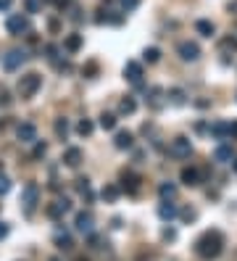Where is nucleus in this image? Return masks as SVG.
<instances>
[{
    "label": "nucleus",
    "instance_id": "obj_1",
    "mask_svg": "<svg viewBox=\"0 0 237 261\" xmlns=\"http://www.w3.org/2000/svg\"><path fill=\"white\" fill-rule=\"evenodd\" d=\"M222 251H224V235L219 230L203 232V235L198 238V243H195V254L203 259V261L219 259V256H222Z\"/></svg>",
    "mask_w": 237,
    "mask_h": 261
},
{
    "label": "nucleus",
    "instance_id": "obj_2",
    "mask_svg": "<svg viewBox=\"0 0 237 261\" xmlns=\"http://www.w3.org/2000/svg\"><path fill=\"white\" fill-rule=\"evenodd\" d=\"M42 87V77L37 71H29V74H24V77L19 79V95L24 98V100H29V98H34L37 95V90Z\"/></svg>",
    "mask_w": 237,
    "mask_h": 261
},
{
    "label": "nucleus",
    "instance_id": "obj_3",
    "mask_svg": "<svg viewBox=\"0 0 237 261\" xmlns=\"http://www.w3.org/2000/svg\"><path fill=\"white\" fill-rule=\"evenodd\" d=\"M37 198H40V188L34 182H26V188L21 193V203H24V211L26 214L34 211V206H37Z\"/></svg>",
    "mask_w": 237,
    "mask_h": 261
},
{
    "label": "nucleus",
    "instance_id": "obj_4",
    "mask_svg": "<svg viewBox=\"0 0 237 261\" xmlns=\"http://www.w3.org/2000/svg\"><path fill=\"white\" fill-rule=\"evenodd\" d=\"M169 153L174 158H190V153H193V143H190L187 137H174L169 145Z\"/></svg>",
    "mask_w": 237,
    "mask_h": 261
},
{
    "label": "nucleus",
    "instance_id": "obj_5",
    "mask_svg": "<svg viewBox=\"0 0 237 261\" xmlns=\"http://www.w3.org/2000/svg\"><path fill=\"white\" fill-rule=\"evenodd\" d=\"M177 53H179L182 61H198L200 58V45L193 42V40H182L177 45Z\"/></svg>",
    "mask_w": 237,
    "mask_h": 261
},
{
    "label": "nucleus",
    "instance_id": "obj_6",
    "mask_svg": "<svg viewBox=\"0 0 237 261\" xmlns=\"http://www.w3.org/2000/svg\"><path fill=\"white\" fill-rule=\"evenodd\" d=\"M24 61H26V53H24L21 48H13V50H8V53L3 55V69H5V71H16Z\"/></svg>",
    "mask_w": 237,
    "mask_h": 261
},
{
    "label": "nucleus",
    "instance_id": "obj_7",
    "mask_svg": "<svg viewBox=\"0 0 237 261\" xmlns=\"http://www.w3.org/2000/svg\"><path fill=\"white\" fill-rule=\"evenodd\" d=\"M74 227L79 235H93V230H95V217L90 211H79L77 214V219H74Z\"/></svg>",
    "mask_w": 237,
    "mask_h": 261
},
{
    "label": "nucleus",
    "instance_id": "obj_8",
    "mask_svg": "<svg viewBox=\"0 0 237 261\" xmlns=\"http://www.w3.org/2000/svg\"><path fill=\"white\" fill-rule=\"evenodd\" d=\"M5 29L11 34H21V32H29V18L21 16V13H11L5 21Z\"/></svg>",
    "mask_w": 237,
    "mask_h": 261
},
{
    "label": "nucleus",
    "instance_id": "obj_9",
    "mask_svg": "<svg viewBox=\"0 0 237 261\" xmlns=\"http://www.w3.org/2000/svg\"><path fill=\"white\" fill-rule=\"evenodd\" d=\"M16 137L21 140V143H37V127H34L32 122H24V124H19L16 127Z\"/></svg>",
    "mask_w": 237,
    "mask_h": 261
},
{
    "label": "nucleus",
    "instance_id": "obj_10",
    "mask_svg": "<svg viewBox=\"0 0 237 261\" xmlns=\"http://www.w3.org/2000/svg\"><path fill=\"white\" fill-rule=\"evenodd\" d=\"M71 211V201L69 198H58L56 203H50L48 206V217L50 219H61L63 214H69Z\"/></svg>",
    "mask_w": 237,
    "mask_h": 261
},
{
    "label": "nucleus",
    "instance_id": "obj_11",
    "mask_svg": "<svg viewBox=\"0 0 237 261\" xmlns=\"http://www.w3.org/2000/svg\"><path fill=\"white\" fill-rule=\"evenodd\" d=\"M208 132H211V137H216V140H230L232 137V127H230V122H214L211 127H208Z\"/></svg>",
    "mask_w": 237,
    "mask_h": 261
},
{
    "label": "nucleus",
    "instance_id": "obj_12",
    "mask_svg": "<svg viewBox=\"0 0 237 261\" xmlns=\"http://www.w3.org/2000/svg\"><path fill=\"white\" fill-rule=\"evenodd\" d=\"M124 77L132 82V85H140V79H142V66L137 61H126V66H124Z\"/></svg>",
    "mask_w": 237,
    "mask_h": 261
},
{
    "label": "nucleus",
    "instance_id": "obj_13",
    "mask_svg": "<svg viewBox=\"0 0 237 261\" xmlns=\"http://www.w3.org/2000/svg\"><path fill=\"white\" fill-rule=\"evenodd\" d=\"M82 45H85V37L74 32V34H66V40H63V50H66V53H79Z\"/></svg>",
    "mask_w": 237,
    "mask_h": 261
},
{
    "label": "nucleus",
    "instance_id": "obj_14",
    "mask_svg": "<svg viewBox=\"0 0 237 261\" xmlns=\"http://www.w3.org/2000/svg\"><path fill=\"white\" fill-rule=\"evenodd\" d=\"M132 143H134V135L126 132V129H118L116 137H114V145L118 148V151H126V148H132Z\"/></svg>",
    "mask_w": 237,
    "mask_h": 261
},
{
    "label": "nucleus",
    "instance_id": "obj_15",
    "mask_svg": "<svg viewBox=\"0 0 237 261\" xmlns=\"http://www.w3.org/2000/svg\"><path fill=\"white\" fill-rule=\"evenodd\" d=\"M179 180L187 185V188H195V185L200 182V174H198V169H193V166H185L182 169V174H179Z\"/></svg>",
    "mask_w": 237,
    "mask_h": 261
},
{
    "label": "nucleus",
    "instance_id": "obj_16",
    "mask_svg": "<svg viewBox=\"0 0 237 261\" xmlns=\"http://www.w3.org/2000/svg\"><path fill=\"white\" fill-rule=\"evenodd\" d=\"M63 164L71 166V169L79 166L82 164V151H79V148H66V151H63Z\"/></svg>",
    "mask_w": 237,
    "mask_h": 261
},
{
    "label": "nucleus",
    "instance_id": "obj_17",
    "mask_svg": "<svg viewBox=\"0 0 237 261\" xmlns=\"http://www.w3.org/2000/svg\"><path fill=\"white\" fill-rule=\"evenodd\" d=\"M232 156H235L232 145H219L216 151H214V158H216L219 164H230V161H232Z\"/></svg>",
    "mask_w": 237,
    "mask_h": 261
},
{
    "label": "nucleus",
    "instance_id": "obj_18",
    "mask_svg": "<svg viewBox=\"0 0 237 261\" xmlns=\"http://www.w3.org/2000/svg\"><path fill=\"white\" fill-rule=\"evenodd\" d=\"M177 206H174V203H169V201H163L161 203V206H158V217L163 219V222H171V219H174L177 217Z\"/></svg>",
    "mask_w": 237,
    "mask_h": 261
},
{
    "label": "nucleus",
    "instance_id": "obj_19",
    "mask_svg": "<svg viewBox=\"0 0 237 261\" xmlns=\"http://www.w3.org/2000/svg\"><path fill=\"white\" fill-rule=\"evenodd\" d=\"M195 32L203 34V37H211L216 32V26H214V21H208V18H198V21H195Z\"/></svg>",
    "mask_w": 237,
    "mask_h": 261
},
{
    "label": "nucleus",
    "instance_id": "obj_20",
    "mask_svg": "<svg viewBox=\"0 0 237 261\" xmlns=\"http://www.w3.org/2000/svg\"><path fill=\"white\" fill-rule=\"evenodd\" d=\"M158 195H161V201H171L177 195V185L174 182H161L158 185Z\"/></svg>",
    "mask_w": 237,
    "mask_h": 261
},
{
    "label": "nucleus",
    "instance_id": "obj_21",
    "mask_svg": "<svg viewBox=\"0 0 237 261\" xmlns=\"http://www.w3.org/2000/svg\"><path fill=\"white\" fill-rule=\"evenodd\" d=\"M121 182H124V188L129 190V193H137V188H140V177H137V174H132V172L121 174Z\"/></svg>",
    "mask_w": 237,
    "mask_h": 261
},
{
    "label": "nucleus",
    "instance_id": "obj_22",
    "mask_svg": "<svg viewBox=\"0 0 237 261\" xmlns=\"http://www.w3.org/2000/svg\"><path fill=\"white\" fill-rule=\"evenodd\" d=\"M134 111H137V103H134V98H129V95H126L121 103H118V114L129 116V114H134Z\"/></svg>",
    "mask_w": 237,
    "mask_h": 261
},
{
    "label": "nucleus",
    "instance_id": "obj_23",
    "mask_svg": "<svg viewBox=\"0 0 237 261\" xmlns=\"http://www.w3.org/2000/svg\"><path fill=\"white\" fill-rule=\"evenodd\" d=\"M93 129H95V127H93V122H90V119H82V122L77 124V132H79V135H85V137H87V135H93Z\"/></svg>",
    "mask_w": 237,
    "mask_h": 261
},
{
    "label": "nucleus",
    "instance_id": "obj_24",
    "mask_svg": "<svg viewBox=\"0 0 237 261\" xmlns=\"http://www.w3.org/2000/svg\"><path fill=\"white\" fill-rule=\"evenodd\" d=\"M142 58L148 61V63H156L158 58H161V50L158 48H145V53H142Z\"/></svg>",
    "mask_w": 237,
    "mask_h": 261
},
{
    "label": "nucleus",
    "instance_id": "obj_25",
    "mask_svg": "<svg viewBox=\"0 0 237 261\" xmlns=\"http://www.w3.org/2000/svg\"><path fill=\"white\" fill-rule=\"evenodd\" d=\"M100 195H103L106 201H116V198H118V188H116V185H106Z\"/></svg>",
    "mask_w": 237,
    "mask_h": 261
},
{
    "label": "nucleus",
    "instance_id": "obj_26",
    "mask_svg": "<svg viewBox=\"0 0 237 261\" xmlns=\"http://www.w3.org/2000/svg\"><path fill=\"white\" fill-rule=\"evenodd\" d=\"M100 127H103V129H114L116 127V116L114 114H103V116H100Z\"/></svg>",
    "mask_w": 237,
    "mask_h": 261
},
{
    "label": "nucleus",
    "instance_id": "obj_27",
    "mask_svg": "<svg viewBox=\"0 0 237 261\" xmlns=\"http://www.w3.org/2000/svg\"><path fill=\"white\" fill-rule=\"evenodd\" d=\"M56 135L66 140V135H69V122H66V119H58V122H56Z\"/></svg>",
    "mask_w": 237,
    "mask_h": 261
},
{
    "label": "nucleus",
    "instance_id": "obj_28",
    "mask_svg": "<svg viewBox=\"0 0 237 261\" xmlns=\"http://www.w3.org/2000/svg\"><path fill=\"white\" fill-rule=\"evenodd\" d=\"M56 243H58L61 251H71V248H74V243H71V238H69V235H58V238H56Z\"/></svg>",
    "mask_w": 237,
    "mask_h": 261
},
{
    "label": "nucleus",
    "instance_id": "obj_29",
    "mask_svg": "<svg viewBox=\"0 0 237 261\" xmlns=\"http://www.w3.org/2000/svg\"><path fill=\"white\" fill-rule=\"evenodd\" d=\"M219 48H222V50H237V40H235V37H224V40L219 42Z\"/></svg>",
    "mask_w": 237,
    "mask_h": 261
},
{
    "label": "nucleus",
    "instance_id": "obj_30",
    "mask_svg": "<svg viewBox=\"0 0 237 261\" xmlns=\"http://www.w3.org/2000/svg\"><path fill=\"white\" fill-rule=\"evenodd\" d=\"M169 98H171V103H174V106H182V103H185V92H182V90H171Z\"/></svg>",
    "mask_w": 237,
    "mask_h": 261
},
{
    "label": "nucleus",
    "instance_id": "obj_31",
    "mask_svg": "<svg viewBox=\"0 0 237 261\" xmlns=\"http://www.w3.org/2000/svg\"><path fill=\"white\" fill-rule=\"evenodd\" d=\"M8 190H11V180H8V177H3V174H0V195H5Z\"/></svg>",
    "mask_w": 237,
    "mask_h": 261
},
{
    "label": "nucleus",
    "instance_id": "obj_32",
    "mask_svg": "<svg viewBox=\"0 0 237 261\" xmlns=\"http://www.w3.org/2000/svg\"><path fill=\"white\" fill-rule=\"evenodd\" d=\"M8 232H11L8 222H0V240H5V238H8Z\"/></svg>",
    "mask_w": 237,
    "mask_h": 261
},
{
    "label": "nucleus",
    "instance_id": "obj_33",
    "mask_svg": "<svg viewBox=\"0 0 237 261\" xmlns=\"http://www.w3.org/2000/svg\"><path fill=\"white\" fill-rule=\"evenodd\" d=\"M140 5V0H124V11H134Z\"/></svg>",
    "mask_w": 237,
    "mask_h": 261
},
{
    "label": "nucleus",
    "instance_id": "obj_34",
    "mask_svg": "<svg viewBox=\"0 0 237 261\" xmlns=\"http://www.w3.org/2000/svg\"><path fill=\"white\" fill-rule=\"evenodd\" d=\"M45 156V143H37L34 145V158H42Z\"/></svg>",
    "mask_w": 237,
    "mask_h": 261
},
{
    "label": "nucleus",
    "instance_id": "obj_35",
    "mask_svg": "<svg viewBox=\"0 0 237 261\" xmlns=\"http://www.w3.org/2000/svg\"><path fill=\"white\" fill-rule=\"evenodd\" d=\"M26 8H29V13H37L40 3H37V0H26Z\"/></svg>",
    "mask_w": 237,
    "mask_h": 261
},
{
    "label": "nucleus",
    "instance_id": "obj_36",
    "mask_svg": "<svg viewBox=\"0 0 237 261\" xmlns=\"http://www.w3.org/2000/svg\"><path fill=\"white\" fill-rule=\"evenodd\" d=\"M163 238H166V240H174V238H177V232L171 230V227H166V230H163Z\"/></svg>",
    "mask_w": 237,
    "mask_h": 261
},
{
    "label": "nucleus",
    "instance_id": "obj_37",
    "mask_svg": "<svg viewBox=\"0 0 237 261\" xmlns=\"http://www.w3.org/2000/svg\"><path fill=\"white\" fill-rule=\"evenodd\" d=\"M82 71H85V74H95V71H98V63H87Z\"/></svg>",
    "mask_w": 237,
    "mask_h": 261
},
{
    "label": "nucleus",
    "instance_id": "obj_38",
    "mask_svg": "<svg viewBox=\"0 0 237 261\" xmlns=\"http://www.w3.org/2000/svg\"><path fill=\"white\" fill-rule=\"evenodd\" d=\"M11 3H13V0H0V11H8V8H11Z\"/></svg>",
    "mask_w": 237,
    "mask_h": 261
},
{
    "label": "nucleus",
    "instance_id": "obj_39",
    "mask_svg": "<svg viewBox=\"0 0 237 261\" xmlns=\"http://www.w3.org/2000/svg\"><path fill=\"white\" fill-rule=\"evenodd\" d=\"M182 217H185V219H195V211H190V209H185V211H182Z\"/></svg>",
    "mask_w": 237,
    "mask_h": 261
},
{
    "label": "nucleus",
    "instance_id": "obj_40",
    "mask_svg": "<svg viewBox=\"0 0 237 261\" xmlns=\"http://www.w3.org/2000/svg\"><path fill=\"white\" fill-rule=\"evenodd\" d=\"M230 127H232V137H237V122H232Z\"/></svg>",
    "mask_w": 237,
    "mask_h": 261
},
{
    "label": "nucleus",
    "instance_id": "obj_41",
    "mask_svg": "<svg viewBox=\"0 0 237 261\" xmlns=\"http://www.w3.org/2000/svg\"><path fill=\"white\" fill-rule=\"evenodd\" d=\"M50 261H58V259H50Z\"/></svg>",
    "mask_w": 237,
    "mask_h": 261
},
{
    "label": "nucleus",
    "instance_id": "obj_42",
    "mask_svg": "<svg viewBox=\"0 0 237 261\" xmlns=\"http://www.w3.org/2000/svg\"><path fill=\"white\" fill-rule=\"evenodd\" d=\"M235 169H237V164H235Z\"/></svg>",
    "mask_w": 237,
    "mask_h": 261
}]
</instances>
